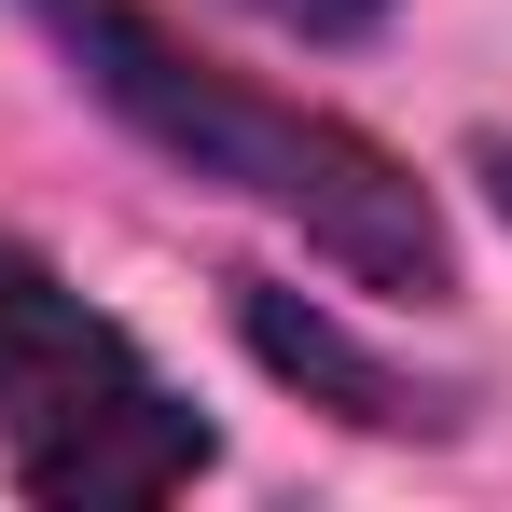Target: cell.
Returning a JSON list of instances; mask_svg holds the SVG:
<instances>
[{
  "instance_id": "obj_1",
  "label": "cell",
  "mask_w": 512,
  "mask_h": 512,
  "mask_svg": "<svg viewBox=\"0 0 512 512\" xmlns=\"http://www.w3.org/2000/svg\"><path fill=\"white\" fill-rule=\"evenodd\" d=\"M14 28L70 70V97H84L97 125H125L167 180L291 222L346 291L457 305L443 180H416V153H388L374 125H346L319 97H263L250 70H222L194 28H167L153 0H14Z\"/></svg>"
},
{
  "instance_id": "obj_2",
  "label": "cell",
  "mask_w": 512,
  "mask_h": 512,
  "mask_svg": "<svg viewBox=\"0 0 512 512\" xmlns=\"http://www.w3.org/2000/svg\"><path fill=\"white\" fill-rule=\"evenodd\" d=\"M208 471L222 429L194 416V388L28 222H0V485L42 512H139Z\"/></svg>"
},
{
  "instance_id": "obj_3",
  "label": "cell",
  "mask_w": 512,
  "mask_h": 512,
  "mask_svg": "<svg viewBox=\"0 0 512 512\" xmlns=\"http://www.w3.org/2000/svg\"><path fill=\"white\" fill-rule=\"evenodd\" d=\"M222 333L250 346V374L277 388V402H305V416L360 429V443H457V429H471V388L416 374L402 346H374L346 305L291 291V277H263V263H236V277H222Z\"/></svg>"
},
{
  "instance_id": "obj_4",
  "label": "cell",
  "mask_w": 512,
  "mask_h": 512,
  "mask_svg": "<svg viewBox=\"0 0 512 512\" xmlns=\"http://www.w3.org/2000/svg\"><path fill=\"white\" fill-rule=\"evenodd\" d=\"M222 14H250V28H277V42H305V56H360L402 0H222Z\"/></svg>"
},
{
  "instance_id": "obj_5",
  "label": "cell",
  "mask_w": 512,
  "mask_h": 512,
  "mask_svg": "<svg viewBox=\"0 0 512 512\" xmlns=\"http://www.w3.org/2000/svg\"><path fill=\"white\" fill-rule=\"evenodd\" d=\"M457 180L499 208V236H512V125H471V139H457Z\"/></svg>"
}]
</instances>
